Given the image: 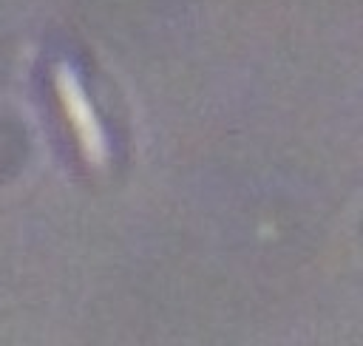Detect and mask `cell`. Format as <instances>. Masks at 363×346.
Listing matches in <instances>:
<instances>
[{"instance_id":"cell-1","label":"cell","mask_w":363,"mask_h":346,"mask_svg":"<svg viewBox=\"0 0 363 346\" xmlns=\"http://www.w3.org/2000/svg\"><path fill=\"white\" fill-rule=\"evenodd\" d=\"M54 85H57V94H60V102L65 108V116L77 133V142L82 147V156L91 167L102 170L108 164V142H105V133L94 116V108L82 91V82L77 77V71L65 62H60L54 68Z\"/></svg>"}]
</instances>
